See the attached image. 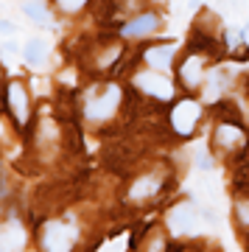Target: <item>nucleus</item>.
Instances as JSON below:
<instances>
[{
    "label": "nucleus",
    "instance_id": "7ed1b4c3",
    "mask_svg": "<svg viewBox=\"0 0 249 252\" xmlns=\"http://www.w3.org/2000/svg\"><path fill=\"white\" fill-rule=\"evenodd\" d=\"M213 143H216V149H221V152L247 149V132H244V129H241L235 121H224V124L216 126Z\"/></svg>",
    "mask_w": 249,
    "mask_h": 252
},
{
    "label": "nucleus",
    "instance_id": "39448f33",
    "mask_svg": "<svg viewBox=\"0 0 249 252\" xmlns=\"http://www.w3.org/2000/svg\"><path fill=\"white\" fill-rule=\"evenodd\" d=\"M134 84H137L143 93H149V95H154V98H162V101H168L171 95H174L171 81L165 79V76H160L154 67H152V70H146V73H137V76H134Z\"/></svg>",
    "mask_w": 249,
    "mask_h": 252
},
{
    "label": "nucleus",
    "instance_id": "dca6fc26",
    "mask_svg": "<svg viewBox=\"0 0 249 252\" xmlns=\"http://www.w3.org/2000/svg\"><path fill=\"white\" fill-rule=\"evenodd\" d=\"M84 3H87V0H56V6H59L64 14H76L79 9H84Z\"/></svg>",
    "mask_w": 249,
    "mask_h": 252
},
{
    "label": "nucleus",
    "instance_id": "f257e3e1",
    "mask_svg": "<svg viewBox=\"0 0 249 252\" xmlns=\"http://www.w3.org/2000/svg\"><path fill=\"white\" fill-rule=\"evenodd\" d=\"M118 104H121V90L115 84H109L107 90H101L98 95L87 98V107H84V115L90 121H107V118L115 115Z\"/></svg>",
    "mask_w": 249,
    "mask_h": 252
},
{
    "label": "nucleus",
    "instance_id": "412c9836",
    "mask_svg": "<svg viewBox=\"0 0 249 252\" xmlns=\"http://www.w3.org/2000/svg\"><path fill=\"white\" fill-rule=\"evenodd\" d=\"M0 31H14V26H11V23H3V20H0Z\"/></svg>",
    "mask_w": 249,
    "mask_h": 252
},
{
    "label": "nucleus",
    "instance_id": "6e6552de",
    "mask_svg": "<svg viewBox=\"0 0 249 252\" xmlns=\"http://www.w3.org/2000/svg\"><path fill=\"white\" fill-rule=\"evenodd\" d=\"M174 51H177L174 42H160V45H154V48L146 51V62H149V67H154V70H168L171 59H174Z\"/></svg>",
    "mask_w": 249,
    "mask_h": 252
},
{
    "label": "nucleus",
    "instance_id": "a211bd4d",
    "mask_svg": "<svg viewBox=\"0 0 249 252\" xmlns=\"http://www.w3.org/2000/svg\"><path fill=\"white\" fill-rule=\"evenodd\" d=\"M196 165H202V168H210V165H213L210 154H207V152H199V154H196Z\"/></svg>",
    "mask_w": 249,
    "mask_h": 252
},
{
    "label": "nucleus",
    "instance_id": "aec40b11",
    "mask_svg": "<svg viewBox=\"0 0 249 252\" xmlns=\"http://www.w3.org/2000/svg\"><path fill=\"white\" fill-rule=\"evenodd\" d=\"M199 213H202V216H205L207 221H210V224H213V221H216V216H213V210H210V207H202Z\"/></svg>",
    "mask_w": 249,
    "mask_h": 252
},
{
    "label": "nucleus",
    "instance_id": "20e7f679",
    "mask_svg": "<svg viewBox=\"0 0 249 252\" xmlns=\"http://www.w3.org/2000/svg\"><path fill=\"white\" fill-rule=\"evenodd\" d=\"M199 118H202V104H196V101H179L174 112H171V124L177 129L179 135H190L199 124Z\"/></svg>",
    "mask_w": 249,
    "mask_h": 252
},
{
    "label": "nucleus",
    "instance_id": "2eb2a0df",
    "mask_svg": "<svg viewBox=\"0 0 249 252\" xmlns=\"http://www.w3.org/2000/svg\"><path fill=\"white\" fill-rule=\"evenodd\" d=\"M23 11H26L28 17L34 20V23H39V26H48V23H51L48 11H45L42 6H39V3H26V6H23Z\"/></svg>",
    "mask_w": 249,
    "mask_h": 252
},
{
    "label": "nucleus",
    "instance_id": "6ab92c4d",
    "mask_svg": "<svg viewBox=\"0 0 249 252\" xmlns=\"http://www.w3.org/2000/svg\"><path fill=\"white\" fill-rule=\"evenodd\" d=\"M238 39L244 42V45H249V26H244V28L238 31Z\"/></svg>",
    "mask_w": 249,
    "mask_h": 252
},
{
    "label": "nucleus",
    "instance_id": "1a4fd4ad",
    "mask_svg": "<svg viewBox=\"0 0 249 252\" xmlns=\"http://www.w3.org/2000/svg\"><path fill=\"white\" fill-rule=\"evenodd\" d=\"M9 109H11V115L17 118V124H26L28 121V95L20 81H14L9 87Z\"/></svg>",
    "mask_w": 249,
    "mask_h": 252
},
{
    "label": "nucleus",
    "instance_id": "f8f14e48",
    "mask_svg": "<svg viewBox=\"0 0 249 252\" xmlns=\"http://www.w3.org/2000/svg\"><path fill=\"white\" fill-rule=\"evenodd\" d=\"M157 190H160V180H157V177H140V180L129 188V199H132V202H140V199L154 196Z\"/></svg>",
    "mask_w": 249,
    "mask_h": 252
},
{
    "label": "nucleus",
    "instance_id": "9b49d317",
    "mask_svg": "<svg viewBox=\"0 0 249 252\" xmlns=\"http://www.w3.org/2000/svg\"><path fill=\"white\" fill-rule=\"evenodd\" d=\"M202 62H205V56L190 54L185 62L179 64V79H182L185 87H196V84L202 81Z\"/></svg>",
    "mask_w": 249,
    "mask_h": 252
},
{
    "label": "nucleus",
    "instance_id": "0eeeda50",
    "mask_svg": "<svg viewBox=\"0 0 249 252\" xmlns=\"http://www.w3.org/2000/svg\"><path fill=\"white\" fill-rule=\"evenodd\" d=\"M26 250V230L17 221H6L0 227V252H23Z\"/></svg>",
    "mask_w": 249,
    "mask_h": 252
},
{
    "label": "nucleus",
    "instance_id": "f03ea898",
    "mask_svg": "<svg viewBox=\"0 0 249 252\" xmlns=\"http://www.w3.org/2000/svg\"><path fill=\"white\" fill-rule=\"evenodd\" d=\"M42 250L45 252H70L76 244V233L73 227L62 224V221H48L42 227Z\"/></svg>",
    "mask_w": 249,
    "mask_h": 252
},
{
    "label": "nucleus",
    "instance_id": "9d476101",
    "mask_svg": "<svg viewBox=\"0 0 249 252\" xmlns=\"http://www.w3.org/2000/svg\"><path fill=\"white\" fill-rule=\"evenodd\" d=\"M157 26H160V17L157 14H140V17L129 20L121 28V34L124 36H146V34H152V31H157Z\"/></svg>",
    "mask_w": 249,
    "mask_h": 252
},
{
    "label": "nucleus",
    "instance_id": "f3484780",
    "mask_svg": "<svg viewBox=\"0 0 249 252\" xmlns=\"http://www.w3.org/2000/svg\"><path fill=\"white\" fill-rule=\"evenodd\" d=\"M235 213H238V221H241V224H244V221L249 224V199H247V202H244V199H238V205H235Z\"/></svg>",
    "mask_w": 249,
    "mask_h": 252
},
{
    "label": "nucleus",
    "instance_id": "ddd939ff",
    "mask_svg": "<svg viewBox=\"0 0 249 252\" xmlns=\"http://www.w3.org/2000/svg\"><path fill=\"white\" fill-rule=\"evenodd\" d=\"M23 56H26V62L31 64V67H42L45 59H48V42H45V39H28Z\"/></svg>",
    "mask_w": 249,
    "mask_h": 252
},
{
    "label": "nucleus",
    "instance_id": "4468645a",
    "mask_svg": "<svg viewBox=\"0 0 249 252\" xmlns=\"http://www.w3.org/2000/svg\"><path fill=\"white\" fill-rule=\"evenodd\" d=\"M227 90V76L224 73H213L207 79V90H205V101H216L221 93Z\"/></svg>",
    "mask_w": 249,
    "mask_h": 252
},
{
    "label": "nucleus",
    "instance_id": "423d86ee",
    "mask_svg": "<svg viewBox=\"0 0 249 252\" xmlns=\"http://www.w3.org/2000/svg\"><path fill=\"white\" fill-rule=\"evenodd\" d=\"M196 205L193 202H179L174 210L168 213V224L177 235H190L196 230Z\"/></svg>",
    "mask_w": 249,
    "mask_h": 252
}]
</instances>
